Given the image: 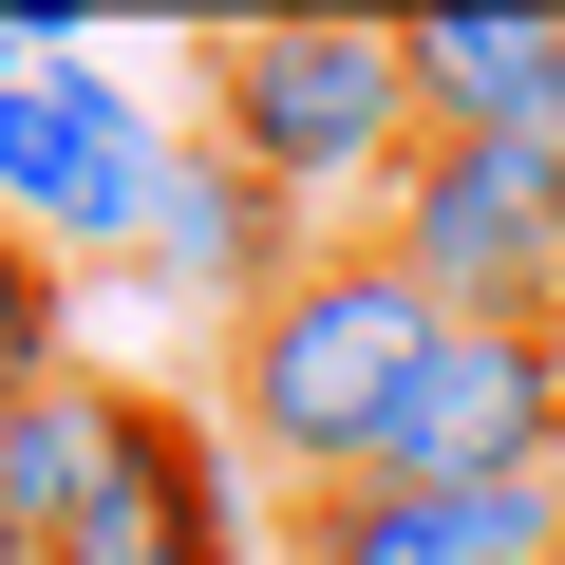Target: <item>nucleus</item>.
<instances>
[{"instance_id": "1", "label": "nucleus", "mask_w": 565, "mask_h": 565, "mask_svg": "<svg viewBox=\"0 0 565 565\" xmlns=\"http://www.w3.org/2000/svg\"><path fill=\"white\" fill-rule=\"evenodd\" d=\"M189 76H207V151L245 170V189H282L302 226H377L396 207V170L434 151V114H415V39L396 20H340V0H302V20H207L189 39Z\"/></svg>"}, {"instance_id": "2", "label": "nucleus", "mask_w": 565, "mask_h": 565, "mask_svg": "<svg viewBox=\"0 0 565 565\" xmlns=\"http://www.w3.org/2000/svg\"><path fill=\"white\" fill-rule=\"evenodd\" d=\"M434 340H452V321H434V282L359 226V245H321L302 282H282L264 321H226V434H245L282 490H359Z\"/></svg>"}, {"instance_id": "3", "label": "nucleus", "mask_w": 565, "mask_h": 565, "mask_svg": "<svg viewBox=\"0 0 565 565\" xmlns=\"http://www.w3.org/2000/svg\"><path fill=\"white\" fill-rule=\"evenodd\" d=\"M170 170H189V132L114 76V57H39L20 95H0V226L20 245H57L76 282L114 264H151V226H170Z\"/></svg>"}, {"instance_id": "4", "label": "nucleus", "mask_w": 565, "mask_h": 565, "mask_svg": "<svg viewBox=\"0 0 565 565\" xmlns=\"http://www.w3.org/2000/svg\"><path fill=\"white\" fill-rule=\"evenodd\" d=\"M509 471H565V340L546 321H452L359 490H509Z\"/></svg>"}, {"instance_id": "5", "label": "nucleus", "mask_w": 565, "mask_h": 565, "mask_svg": "<svg viewBox=\"0 0 565 565\" xmlns=\"http://www.w3.org/2000/svg\"><path fill=\"white\" fill-rule=\"evenodd\" d=\"M57 565H245V490H226V434L189 396L132 377V434L95 471V509L57 527Z\"/></svg>"}, {"instance_id": "6", "label": "nucleus", "mask_w": 565, "mask_h": 565, "mask_svg": "<svg viewBox=\"0 0 565 565\" xmlns=\"http://www.w3.org/2000/svg\"><path fill=\"white\" fill-rule=\"evenodd\" d=\"M282 565H565V471H509V490H302Z\"/></svg>"}, {"instance_id": "7", "label": "nucleus", "mask_w": 565, "mask_h": 565, "mask_svg": "<svg viewBox=\"0 0 565 565\" xmlns=\"http://www.w3.org/2000/svg\"><path fill=\"white\" fill-rule=\"evenodd\" d=\"M396 39H415V114H434V151L565 132V20H546V0H434V20H396Z\"/></svg>"}, {"instance_id": "8", "label": "nucleus", "mask_w": 565, "mask_h": 565, "mask_svg": "<svg viewBox=\"0 0 565 565\" xmlns=\"http://www.w3.org/2000/svg\"><path fill=\"white\" fill-rule=\"evenodd\" d=\"M114 434H132V377H39L20 415H0V565H57V527L95 509V471H114Z\"/></svg>"}, {"instance_id": "9", "label": "nucleus", "mask_w": 565, "mask_h": 565, "mask_svg": "<svg viewBox=\"0 0 565 565\" xmlns=\"http://www.w3.org/2000/svg\"><path fill=\"white\" fill-rule=\"evenodd\" d=\"M39 377H76V264L0 226V415H20Z\"/></svg>"}, {"instance_id": "10", "label": "nucleus", "mask_w": 565, "mask_h": 565, "mask_svg": "<svg viewBox=\"0 0 565 565\" xmlns=\"http://www.w3.org/2000/svg\"><path fill=\"white\" fill-rule=\"evenodd\" d=\"M39 57H76V39H57V20H0V95H20Z\"/></svg>"}]
</instances>
